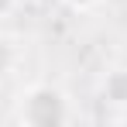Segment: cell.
Returning <instances> with one entry per match:
<instances>
[{"mask_svg": "<svg viewBox=\"0 0 127 127\" xmlns=\"http://www.w3.org/2000/svg\"><path fill=\"white\" fill-rule=\"evenodd\" d=\"M14 120L24 127H69L79 120V106L55 83H28L14 100Z\"/></svg>", "mask_w": 127, "mask_h": 127, "instance_id": "1", "label": "cell"}, {"mask_svg": "<svg viewBox=\"0 0 127 127\" xmlns=\"http://www.w3.org/2000/svg\"><path fill=\"white\" fill-rule=\"evenodd\" d=\"M96 96H100L103 106L117 110V117L127 113V65H117V69H110V72L100 76V83H96Z\"/></svg>", "mask_w": 127, "mask_h": 127, "instance_id": "2", "label": "cell"}, {"mask_svg": "<svg viewBox=\"0 0 127 127\" xmlns=\"http://www.w3.org/2000/svg\"><path fill=\"white\" fill-rule=\"evenodd\" d=\"M17 59H21V52H17L14 38L0 31V83H3V79H7V76L17 69Z\"/></svg>", "mask_w": 127, "mask_h": 127, "instance_id": "3", "label": "cell"}, {"mask_svg": "<svg viewBox=\"0 0 127 127\" xmlns=\"http://www.w3.org/2000/svg\"><path fill=\"white\" fill-rule=\"evenodd\" d=\"M69 10H76V14H93V10H100L106 0H62Z\"/></svg>", "mask_w": 127, "mask_h": 127, "instance_id": "4", "label": "cell"}, {"mask_svg": "<svg viewBox=\"0 0 127 127\" xmlns=\"http://www.w3.org/2000/svg\"><path fill=\"white\" fill-rule=\"evenodd\" d=\"M14 3H17V0H0V17H3V14H10V10H14Z\"/></svg>", "mask_w": 127, "mask_h": 127, "instance_id": "5", "label": "cell"}]
</instances>
